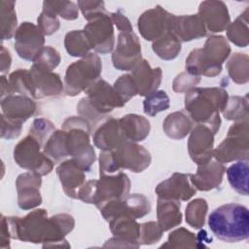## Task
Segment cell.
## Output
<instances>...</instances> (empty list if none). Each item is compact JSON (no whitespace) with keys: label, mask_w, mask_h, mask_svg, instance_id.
<instances>
[{"label":"cell","mask_w":249,"mask_h":249,"mask_svg":"<svg viewBox=\"0 0 249 249\" xmlns=\"http://www.w3.org/2000/svg\"><path fill=\"white\" fill-rule=\"evenodd\" d=\"M170 31L174 33L181 42H188L202 38L207 30L198 15L173 16Z\"/></svg>","instance_id":"484cf974"},{"label":"cell","mask_w":249,"mask_h":249,"mask_svg":"<svg viewBox=\"0 0 249 249\" xmlns=\"http://www.w3.org/2000/svg\"><path fill=\"white\" fill-rule=\"evenodd\" d=\"M131 76L137 88V94L147 96L158 90L161 83L162 71L160 67L152 68L146 59H141L131 70Z\"/></svg>","instance_id":"cb8c5ba5"},{"label":"cell","mask_w":249,"mask_h":249,"mask_svg":"<svg viewBox=\"0 0 249 249\" xmlns=\"http://www.w3.org/2000/svg\"><path fill=\"white\" fill-rule=\"evenodd\" d=\"M142 59L141 44L133 32H120L117 47L112 53V62L116 69L131 71Z\"/></svg>","instance_id":"4fadbf2b"},{"label":"cell","mask_w":249,"mask_h":249,"mask_svg":"<svg viewBox=\"0 0 249 249\" xmlns=\"http://www.w3.org/2000/svg\"><path fill=\"white\" fill-rule=\"evenodd\" d=\"M214 235L224 242H238L249 237V212L238 203H226L214 209L208 217Z\"/></svg>","instance_id":"7a4b0ae2"},{"label":"cell","mask_w":249,"mask_h":249,"mask_svg":"<svg viewBox=\"0 0 249 249\" xmlns=\"http://www.w3.org/2000/svg\"><path fill=\"white\" fill-rule=\"evenodd\" d=\"M113 88L124 104L128 102L132 97L137 95V88L131 74H124L120 76L115 82Z\"/></svg>","instance_id":"bcb514c9"},{"label":"cell","mask_w":249,"mask_h":249,"mask_svg":"<svg viewBox=\"0 0 249 249\" xmlns=\"http://www.w3.org/2000/svg\"><path fill=\"white\" fill-rule=\"evenodd\" d=\"M38 27L41 29L44 35H52L59 28V20L57 16L52 11L43 8L42 13L37 18Z\"/></svg>","instance_id":"681fc988"},{"label":"cell","mask_w":249,"mask_h":249,"mask_svg":"<svg viewBox=\"0 0 249 249\" xmlns=\"http://www.w3.org/2000/svg\"><path fill=\"white\" fill-rule=\"evenodd\" d=\"M162 230L160 228L158 222H146L140 224L139 231V244L151 245L160 240L162 236Z\"/></svg>","instance_id":"c3c4849f"},{"label":"cell","mask_w":249,"mask_h":249,"mask_svg":"<svg viewBox=\"0 0 249 249\" xmlns=\"http://www.w3.org/2000/svg\"><path fill=\"white\" fill-rule=\"evenodd\" d=\"M223 115L230 121H245L248 120V101L247 96H231L228 98L227 104L223 110Z\"/></svg>","instance_id":"b9f144b4"},{"label":"cell","mask_w":249,"mask_h":249,"mask_svg":"<svg viewBox=\"0 0 249 249\" xmlns=\"http://www.w3.org/2000/svg\"><path fill=\"white\" fill-rule=\"evenodd\" d=\"M66 133V145L69 156L85 171L90 170L95 161V152L89 142L90 124L82 117H69L61 126Z\"/></svg>","instance_id":"52a82bcc"},{"label":"cell","mask_w":249,"mask_h":249,"mask_svg":"<svg viewBox=\"0 0 249 249\" xmlns=\"http://www.w3.org/2000/svg\"><path fill=\"white\" fill-rule=\"evenodd\" d=\"M1 121V138L14 139L18 137L21 131V124L11 122L7 120L4 116H2Z\"/></svg>","instance_id":"f5cc1de1"},{"label":"cell","mask_w":249,"mask_h":249,"mask_svg":"<svg viewBox=\"0 0 249 249\" xmlns=\"http://www.w3.org/2000/svg\"><path fill=\"white\" fill-rule=\"evenodd\" d=\"M111 14L104 12L94 17L84 27V32L89 39L91 48L101 54L113 51L115 34Z\"/></svg>","instance_id":"7c38bea8"},{"label":"cell","mask_w":249,"mask_h":249,"mask_svg":"<svg viewBox=\"0 0 249 249\" xmlns=\"http://www.w3.org/2000/svg\"><path fill=\"white\" fill-rule=\"evenodd\" d=\"M160 247L169 248H201L205 247L192 231L185 228H179L169 233L167 242Z\"/></svg>","instance_id":"ab89813d"},{"label":"cell","mask_w":249,"mask_h":249,"mask_svg":"<svg viewBox=\"0 0 249 249\" xmlns=\"http://www.w3.org/2000/svg\"><path fill=\"white\" fill-rule=\"evenodd\" d=\"M85 93L87 96L78 103L77 113L80 117L86 119L89 124H97L115 108H121L125 105L114 88L102 79H98L93 83L85 90Z\"/></svg>","instance_id":"5b68a950"},{"label":"cell","mask_w":249,"mask_h":249,"mask_svg":"<svg viewBox=\"0 0 249 249\" xmlns=\"http://www.w3.org/2000/svg\"><path fill=\"white\" fill-rule=\"evenodd\" d=\"M169 97L164 90H156L147 95L143 101V111L150 117L169 108Z\"/></svg>","instance_id":"7bdbcfd3"},{"label":"cell","mask_w":249,"mask_h":249,"mask_svg":"<svg viewBox=\"0 0 249 249\" xmlns=\"http://www.w3.org/2000/svg\"><path fill=\"white\" fill-rule=\"evenodd\" d=\"M41 175L36 172L28 171L18 175L16 181V187L18 191V204L19 208L29 210L41 204Z\"/></svg>","instance_id":"d6986e66"},{"label":"cell","mask_w":249,"mask_h":249,"mask_svg":"<svg viewBox=\"0 0 249 249\" xmlns=\"http://www.w3.org/2000/svg\"><path fill=\"white\" fill-rule=\"evenodd\" d=\"M43 8L67 20H74L79 15L78 5L72 1H44Z\"/></svg>","instance_id":"ee69618b"},{"label":"cell","mask_w":249,"mask_h":249,"mask_svg":"<svg viewBox=\"0 0 249 249\" xmlns=\"http://www.w3.org/2000/svg\"><path fill=\"white\" fill-rule=\"evenodd\" d=\"M114 237L107 240L104 247H132L138 248L140 224L128 216H118L109 221Z\"/></svg>","instance_id":"2e32d148"},{"label":"cell","mask_w":249,"mask_h":249,"mask_svg":"<svg viewBox=\"0 0 249 249\" xmlns=\"http://www.w3.org/2000/svg\"><path fill=\"white\" fill-rule=\"evenodd\" d=\"M200 80V76L192 75L187 71L182 72L174 79L172 88L175 92H187L190 89L196 88Z\"/></svg>","instance_id":"f907efd6"},{"label":"cell","mask_w":249,"mask_h":249,"mask_svg":"<svg viewBox=\"0 0 249 249\" xmlns=\"http://www.w3.org/2000/svg\"><path fill=\"white\" fill-rule=\"evenodd\" d=\"M172 14L160 5L147 10L138 18L137 26L142 37L147 41H156L167 31H170Z\"/></svg>","instance_id":"5bb4252c"},{"label":"cell","mask_w":249,"mask_h":249,"mask_svg":"<svg viewBox=\"0 0 249 249\" xmlns=\"http://www.w3.org/2000/svg\"><path fill=\"white\" fill-rule=\"evenodd\" d=\"M100 57L89 53L67 67L64 77V92L67 96H75L89 89L101 74Z\"/></svg>","instance_id":"ba28073f"},{"label":"cell","mask_w":249,"mask_h":249,"mask_svg":"<svg viewBox=\"0 0 249 249\" xmlns=\"http://www.w3.org/2000/svg\"><path fill=\"white\" fill-rule=\"evenodd\" d=\"M162 128L169 138L182 139L193 128V120L185 111L173 112L164 119Z\"/></svg>","instance_id":"4dcf8cb0"},{"label":"cell","mask_w":249,"mask_h":249,"mask_svg":"<svg viewBox=\"0 0 249 249\" xmlns=\"http://www.w3.org/2000/svg\"><path fill=\"white\" fill-rule=\"evenodd\" d=\"M229 94L223 88H194L185 94V110L196 124L210 127L214 134L221 125L220 112H223Z\"/></svg>","instance_id":"6da1fadb"},{"label":"cell","mask_w":249,"mask_h":249,"mask_svg":"<svg viewBox=\"0 0 249 249\" xmlns=\"http://www.w3.org/2000/svg\"><path fill=\"white\" fill-rule=\"evenodd\" d=\"M151 155L143 146L125 141L112 151H103L99 155V176L114 174L121 169L134 173L144 171L151 163Z\"/></svg>","instance_id":"3957f363"},{"label":"cell","mask_w":249,"mask_h":249,"mask_svg":"<svg viewBox=\"0 0 249 249\" xmlns=\"http://www.w3.org/2000/svg\"><path fill=\"white\" fill-rule=\"evenodd\" d=\"M130 190L128 176L119 171L114 174L101 175L98 180H89L79 189L77 198L85 203L94 204L97 208L107 201L125 197Z\"/></svg>","instance_id":"8992f818"},{"label":"cell","mask_w":249,"mask_h":249,"mask_svg":"<svg viewBox=\"0 0 249 249\" xmlns=\"http://www.w3.org/2000/svg\"><path fill=\"white\" fill-rule=\"evenodd\" d=\"M119 121L127 141H142L150 133V122L143 116L137 114H127L119 119Z\"/></svg>","instance_id":"f546056e"},{"label":"cell","mask_w":249,"mask_h":249,"mask_svg":"<svg viewBox=\"0 0 249 249\" xmlns=\"http://www.w3.org/2000/svg\"><path fill=\"white\" fill-rule=\"evenodd\" d=\"M226 167L224 163L217 160L198 164L196 172L191 174V182L196 190L207 192L220 186L223 180Z\"/></svg>","instance_id":"d4e9b609"},{"label":"cell","mask_w":249,"mask_h":249,"mask_svg":"<svg viewBox=\"0 0 249 249\" xmlns=\"http://www.w3.org/2000/svg\"><path fill=\"white\" fill-rule=\"evenodd\" d=\"M228 39L240 48H245L248 45V9H246L236 19L230 23L227 27Z\"/></svg>","instance_id":"d590c367"},{"label":"cell","mask_w":249,"mask_h":249,"mask_svg":"<svg viewBox=\"0 0 249 249\" xmlns=\"http://www.w3.org/2000/svg\"><path fill=\"white\" fill-rule=\"evenodd\" d=\"M190 177V173H173L156 187L155 192L158 197L179 201L189 200L196 193V189L192 184Z\"/></svg>","instance_id":"ac0fdd59"},{"label":"cell","mask_w":249,"mask_h":249,"mask_svg":"<svg viewBox=\"0 0 249 249\" xmlns=\"http://www.w3.org/2000/svg\"><path fill=\"white\" fill-rule=\"evenodd\" d=\"M248 160H238L227 169L228 181L231 187L242 196H248Z\"/></svg>","instance_id":"1f68e13d"},{"label":"cell","mask_w":249,"mask_h":249,"mask_svg":"<svg viewBox=\"0 0 249 249\" xmlns=\"http://www.w3.org/2000/svg\"><path fill=\"white\" fill-rule=\"evenodd\" d=\"M1 15V38L9 40L15 36L17 31V14L15 11V2L0 1Z\"/></svg>","instance_id":"f35d334b"},{"label":"cell","mask_w":249,"mask_h":249,"mask_svg":"<svg viewBox=\"0 0 249 249\" xmlns=\"http://www.w3.org/2000/svg\"><path fill=\"white\" fill-rule=\"evenodd\" d=\"M188 151L191 159L198 165L211 160L214 150V133L209 126L196 124L191 129Z\"/></svg>","instance_id":"e0dca14e"},{"label":"cell","mask_w":249,"mask_h":249,"mask_svg":"<svg viewBox=\"0 0 249 249\" xmlns=\"http://www.w3.org/2000/svg\"><path fill=\"white\" fill-rule=\"evenodd\" d=\"M12 94L8 79L5 76H1V99Z\"/></svg>","instance_id":"9f6ffc18"},{"label":"cell","mask_w":249,"mask_h":249,"mask_svg":"<svg viewBox=\"0 0 249 249\" xmlns=\"http://www.w3.org/2000/svg\"><path fill=\"white\" fill-rule=\"evenodd\" d=\"M248 120L235 122L226 138L213 150V157L221 163L232 160H247L249 156Z\"/></svg>","instance_id":"9c48e42d"},{"label":"cell","mask_w":249,"mask_h":249,"mask_svg":"<svg viewBox=\"0 0 249 249\" xmlns=\"http://www.w3.org/2000/svg\"><path fill=\"white\" fill-rule=\"evenodd\" d=\"M15 50L18 56L33 61L36 54L44 47L45 35L38 27L31 22H22L15 34Z\"/></svg>","instance_id":"9a60e30c"},{"label":"cell","mask_w":249,"mask_h":249,"mask_svg":"<svg viewBox=\"0 0 249 249\" xmlns=\"http://www.w3.org/2000/svg\"><path fill=\"white\" fill-rule=\"evenodd\" d=\"M8 83L12 94L18 93L20 95L35 98V89L33 86L30 70L18 69L12 72L9 76Z\"/></svg>","instance_id":"e575fe53"},{"label":"cell","mask_w":249,"mask_h":249,"mask_svg":"<svg viewBox=\"0 0 249 249\" xmlns=\"http://www.w3.org/2000/svg\"><path fill=\"white\" fill-rule=\"evenodd\" d=\"M44 154L53 162H58L69 156L66 145V133L63 129L54 130L43 146Z\"/></svg>","instance_id":"836d02e7"},{"label":"cell","mask_w":249,"mask_h":249,"mask_svg":"<svg viewBox=\"0 0 249 249\" xmlns=\"http://www.w3.org/2000/svg\"><path fill=\"white\" fill-rule=\"evenodd\" d=\"M208 205L204 198H196L188 203L186 207V222L194 229L203 227L207 213Z\"/></svg>","instance_id":"60d3db41"},{"label":"cell","mask_w":249,"mask_h":249,"mask_svg":"<svg viewBox=\"0 0 249 249\" xmlns=\"http://www.w3.org/2000/svg\"><path fill=\"white\" fill-rule=\"evenodd\" d=\"M181 203L175 199H164L158 197L157 217L158 224L162 231L171 230L182 222V213L180 211Z\"/></svg>","instance_id":"f1b7e54d"},{"label":"cell","mask_w":249,"mask_h":249,"mask_svg":"<svg viewBox=\"0 0 249 249\" xmlns=\"http://www.w3.org/2000/svg\"><path fill=\"white\" fill-rule=\"evenodd\" d=\"M231 79L236 84H245L249 80V57L246 53H235L227 63Z\"/></svg>","instance_id":"74e56055"},{"label":"cell","mask_w":249,"mask_h":249,"mask_svg":"<svg viewBox=\"0 0 249 249\" xmlns=\"http://www.w3.org/2000/svg\"><path fill=\"white\" fill-rule=\"evenodd\" d=\"M56 173L65 195L71 198H77L78 191L85 183V171L73 159H70L56 167Z\"/></svg>","instance_id":"4316f807"},{"label":"cell","mask_w":249,"mask_h":249,"mask_svg":"<svg viewBox=\"0 0 249 249\" xmlns=\"http://www.w3.org/2000/svg\"><path fill=\"white\" fill-rule=\"evenodd\" d=\"M153 51L164 60L174 59L181 51V41L171 31H167L161 37L154 41Z\"/></svg>","instance_id":"d6a6232c"},{"label":"cell","mask_w":249,"mask_h":249,"mask_svg":"<svg viewBox=\"0 0 249 249\" xmlns=\"http://www.w3.org/2000/svg\"><path fill=\"white\" fill-rule=\"evenodd\" d=\"M231 53V47L225 37L210 36L203 48L193 50L186 59V71L196 76L215 77L222 71V65Z\"/></svg>","instance_id":"277c9868"},{"label":"cell","mask_w":249,"mask_h":249,"mask_svg":"<svg viewBox=\"0 0 249 249\" xmlns=\"http://www.w3.org/2000/svg\"><path fill=\"white\" fill-rule=\"evenodd\" d=\"M111 18H112L113 23L117 26V28L119 29L120 32H131V31H133V28H132V25H131L130 21L120 11L112 13L111 14Z\"/></svg>","instance_id":"db71d44e"},{"label":"cell","mask_w":249,"mask_h":249,"mask_svg":"<svg viewBox=\"0 0 249 249\" xmlns=\"http://www.w3.org/2000/svg\"><path fill=\"white\" fill-rule=\"evenodd\" d=\"M54 130L55 127L51 121L44 118H39L34 120L29 129V134L40 143L43 149L44 144L47 142V140Z\"/></svg>","instance_id":"7dc6e473"},{"label":"cell","mask_w":249,"mask_h":249,"mask_svg":"<svg viewBox=\"0 0 249 249\" xmlns=\"http://www.w3.org/2000/svg\"><path fill=\"white\" fill-rule=\"evenodd\" d=\"M101 215L109 222L118 216H128L138 219L146 216L151 211V203L148 197L141 194L127 195L122 199H113L105 202L100 207Z\"/></svg>","instance_id":"8fae6325"},{"label":"cell","mask_w":249,"mask_h":249,"mask_svg":"<svg viewBox=\"0 0 249 249\" xmlns=\"http://www.w3.org/2000/svg\"><path fill=\"white\" fill-rule=\"evenodd\" d=\"M30 74L35 89V99L57 96L64 90L60 76L53 71L32 64Z\"/></svg>","instance_id":"44dd1931"},{"label":"cell","mask_w":249,"mask_h":249,"mask_svg":"<svg viewBox=\"0 0 249 249\" xmlns=\"http://www.w3.org/2000/svg\"><path fill=\"white\" fill-rule=\"evenodd\" d=\"M77 5L88 21L99 14L107 12L103 1H78Z\"/></svg>","instance_id":"816d5d0a"},{"label":"cell","mask_w":249,"mask_h":249,"mask_svg":"<svg viewBox=\"0 0 249 249\" xmlns=\"http://www.w3.org/2000/svg\"><path fill=\"white\" fill-rule=\"evenodd\" d=\"M206 30L222 32L229 26L230 15L227 6L222 1H203L199 4L198 14Z\"/></svg>","instance_id":"603a6c76"},{"label":"cell","mask_w":249,"mask_h":249,"mask_svg":"<svg viewBox=\"0 0 249 249\" xmlns=\"http://www.w3.org/2000/svg\"><path fill=\"white\" fill-rule=\"evenodd\" d=\"M0 60H1V72L6 73L10 69L12 58H11L10 52L4 46H1V59Z\"/></svg>","instance_id":"11a10c76"},{"label":"cell","mask_w":249,"mask_h":249,"mask_svg":"<svg viewBox=\"0 0 249 249\" xmlns=\"http://www.w3.org/2000/svg\"><path fill=\"white\" fill-rule=\"evenodd\" d=\"M59 62V53L51 46L43 47L33 59V64L50 71H53L55 67H57Z\"/></svg>","instance_id":"f6af8a7d"},{"label":"cell","mask_w":249,"mask_h":249,"mask_svg":"<svg viewBox=\"0 0 249 249\" xmlns=\"http://www.w3.org/2000/svg\"><path fill=\"white\" fill-rule=\"evenodd\" d=\"M64 46L67 53L76 57H84L92 49L84 30H72L65 35Z\"/></svg>","instance_id":"8d00e7d4"},{"label":"cell","mask_w":249,"mask_h":249,"mask_svg":"<svg viewBox=\"0 0 249 249\" xmlns=\"http://www.w3.org/2000/svg\"><path fill=\"white\" fill-rule=\"evenodd\" d=\"M41 149L40 143L28 134L15 146L14 160L20 167L45 176L53 170V161Z\"/></svg>","instance_id":"30bf717a"},{"label":"cell","mask_w":249,"mask_h":249,"mask_svg":"<svg viewBox=\"0 0 249 249\" xmlns=\"http://www.w3.org/2000/svg\"><path fill=\"white\" fill-rule=\"evenodd\" d=\"M93 144L102 151H112L127 141L120 121L112 117L100 123L92 135Z\"/></svg>","instance_id":"ffe728a7"},{"label":"cell","mask_w":249,"mask_h":249,"mask_svg":"<svg viewBox=\"0 0 249 249\" xmlns=\"http://www.w3.org/2000/svg\"><path fill=\"white\" fill-rule=\"evenodd\" d=\"M1 108L2 116L7 120L22 124L27 119L34 115L37 105L31 97L20 94H11L1 99Z\"/></svg>","instance_id":"7402d4cb"},{"label":"cell","mask_w":249,"mask_h":249,"mask_svg":"<svg viewBox=\"0 0 249 249\" xmlns=\"http://www.w3.org/2000/svg\"><path fill=\"white\" fill-rule=\"evenodd\" d=\"M75 226L74 218L66 213L56 214L50 218L49 231L43 247H70L65 240V236L72 231Z\"/></svg>","instance_id":"83f0119b"}]
</instances>
